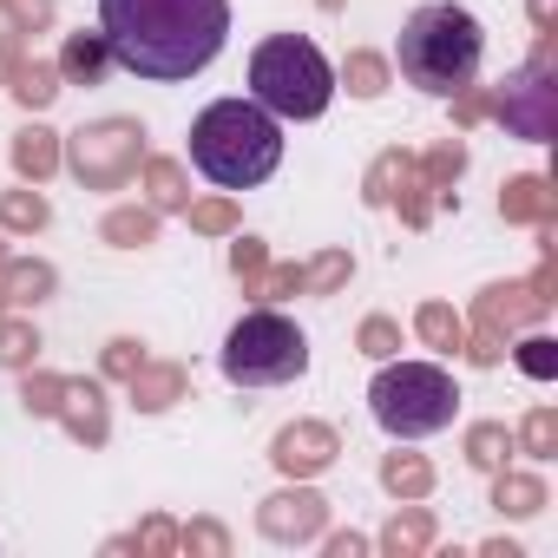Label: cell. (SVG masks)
Wrapping results in <instances>:
<instances>
[{"label": "cell", "mask_w": 558, "mask_h": 558, "mask_svg": "<svg viewBox=\"0 0 558 558\" xmlns=\"http://www.w3.org/2000/svg\"><path fill=\"white\" fill-rule=\"evenodd\" d=\"M145 191H151V210H184V171L171 158H145Z\"/></svg>", "instance_id": "ffe728a7"}, {"label": "cell", "mask_w": 558, "mask_h": 558, "mask_svg": "<svg viewBox=\"0 0 558 558\" xmlns=\"http://www.w3.org/2000/svg\"><path fill=\"white\" fill-rule=\"evenodd\" d=\"M499 125L519 132V138H551L558 132V86H551V40L538 47V60L493 99Z\"/></svg>", "instance_id": "ba28073f"}, {"label": "cell", "mask_w": 558, "mask_h": 558, "mask_svg": "<svg viewBox=\"0 0 558 558\" xmlns=\"http://www.w3.org/2000/svg\"><path fill=\"white\" fill-rule=\"evenodd\" d=\"M499 210H506L512 223H538V230H551V191H545V178H512L506 197H499Z\"/></svg>", "instance_id": "4fadbf2b"}, {"label": "cell", "mask_w": 558, "mask_h": 558, "mask_svg": "<svg viewBox=\"0 0 558 558\" xmlns=\"http://www.w3.org/2000/svg\"><path fill=\"white\" fill-rule=\"evenodd\" d=\"M99 34L112 66L178 86L223 53L230 0H99Z\"/></svg>", "instance_id": "6da1fadb"}, {"label": "cell", "mask_w": 558, "mask_h": 558, "mask_svg": "<svg viewBox=\"0 0 558 558\" xmlns=\"http://www.w3.org/2000/svg\"><path fill=\"white\" fill-rule=\"evenodd\" d=\"M414 329H421V342H427V349H440V355H453V349L466 342V323H460L447 303H427V310L414 316Z\"/></svg>", "instance_id": "ac0fdd59"}, {"label": "cell", "mask_w": 558, "mask_h": 558, "mask_svg": "<svg viewBox=\"0 0 558 558\" xmlns=\"http://www.w3.org/2000/svg\"><path fill=\"white\" fill-rule=\"evenodd\" d=\"M250 99L269 119H323L329 99H336V66L323 60L316 40L276 34L250 53Z\"/></svg>", "instance_id": "277c9868"}, {"label": "cell", "mask_w": 558, "mask_h": 558, "mask_svg": "<svg viewBox=\"0 0 558 558\" xmlns=\"http://www.w3.org/2000/svg\"><path fill=\"white\" fill-rule=\"evenodd\" d=\"M395 349H401V329H395L388 316H368V323H362V355H375V362H388Z\"/></svg>", "instance_id": "4dcf8cb0"}, {"label": "cell", "mask_w": 558, "mask_h": 558, "mask_svg": "<svg viewBox=\"0 0 558 558\" xmlns=\"http://www.w3.org/2000/svg\"><path fill=\"white\" fill-rule=\"evenodd\" d=\"M138 368H145V355H138V342H112V349H106V375H125V381H132Z\"/></svg>", "instance_id": "f35d334b"}, {"label": "cell", "mask_w": 558, "mask_h": 558, "mask_svg": "<svg viewBox=\"0 0 558 558\" xmlns=\"http://www.w3.org/2000/svg\"><path fill=\"white\" fill-rule=\"evenodd\" d=\"M519 368H525V375H538V381H551V375H558V342L525 336V342H519Z\"/></svg>", "instance_id": "f546056e"}, {"label": "cell", "mask_w": 558, "mask_h": 558, "mask_svg": "<svg viewBox=\"0 0 558 558\" xmlns=\"http://www.w3.org/2000/svg\"><path fill=\"white\" fill-rule=\"evenodd\" d=\"M191 165L217 191H250L283 165V125H276L256 99H217L191 125Z\"/></svg>", "instance_id": "7a4b0ae2"}, {"label": "cell", "mask_w": 558, "mask_h": 558, "mask_svg": "<svg viewBox=\"0 0 558 558\" xmlns=\"http://www.w3.org/2000/svg\"><path fill=\"white\" fill-rule=\"evenodd\" d=\"M401 171H408V158H401V151H388V158L368 171V204H388V197H395V184H401Z\"/></svg>", "instance_id": "d6a6232c"}, {"label": "cell", "mask_w": 558, "mask_h": 558, "mask_svg": "<svg viewBox=\"0 0 558 558\" xmlns=\"http://www.w3.org/2000/svg\"><path fill=\"white\" fill-rule=\"evenodd\" d=\"M342 283H349V256H342V250H329V256H316V263L303 269V290H323V296H329V290H342Z\"/></svg>", "instance_id": "83f0119b"}, {"label": "cell", "mask_w": 558, "mask_h": 558, "mask_svg": "<svg viewBox=\"0 0 558 558\" xmlns=\"http://www.w3.org/2000/svg\"><path fill=\"white\" fill-rule=\"evenodd\" d=\"M178 395H184V368H178V362H165V368H138V375H132V401L151 408V414L171 408Z\"/></svg>", "instance_id": "2e32d148"}, {"label": "cell", "mask_w": 558, "mask_h": 558, "mask_svg": "<svg viewBox=\"0 0 558 558\" xmlns=\"http://www.w3.org/2000/svg\"><path fill=\"white\" fill-rule=\"evenodd\" d=\"M551 14H558V0H532V21L538 27H551Z\"/></svg>", "instance_id": "60d3db41"}, {"label": "cell", "mask_w": 558, "mask_h": 558, "mask_svg": "<svg viewBox=\"0 0 558 558\" xmlns=\"http://www.w3.org/2000/svg\"><path fill=\"white\" fill-rule=\"evenodd\" d=\"M34 349H40V342H34L27 323H8V316H0V362H8V368H27Z\"/></svg>", "instance_id": "f1b7e54d"}, {"label": "cell", "mask_w": 558, "mask_h": 558, "mask_svg": "<svg viewBox=\"0 0 558 558\" xmlns=\"http://www.w3.org/2000/svg\"><path fill=\"white\" fill-rule=\"evenodd\" d=\"M151 230H158V210H151V204H145V210H112V217H106V243H119V250L151 243Z\"/></svg>", "instance_id": "7402d4cb"}, {"label": "cell", "mask_w": 558, "mask_h": 558, "mask_svg": "<svg viewBox=\"0 0 558 558\" xmlns=\"http://www.w3.org/2000/svg\"><path fill=\"white\" fill-rule=\"evenodd\" d=\"M269 460L283 466V473H323V466L336 460V434H329L323 421H296V427H283V434H276Z\"/></svg>", "instance_id": "30bf717a"}, {"label": "cell", "mask_w": 558, "mask_h": 558, "mask_svg": "<svg viewBox=\"0 0 558 558\" xmlns=\"http://www.w3.org/2000/svg\"><path fill=\"white\" fill-rule=\"evenodd\" d=\"M47 223V197L40 191H8L0 197V230H40Z\"/></svg>", "instance_id": "cb8c5ba5"}, {"label": "cell", "mask_w": 558, "mask_h": 558, "mask_svg": "<svg viewBox=\"0 0 558 558\" xmlns=\"http://www.w3.org/2000/svg\"><path fill=\"white\" fill-rule=\"evenodd\" d=\"M381 480H388V493H401V499H427V493H434V466H427L421 453H388Z\"/></svg>", "instance_id": "e0dca14e"}, {"label": "cell", "mask_w": 558, "mask_h": 558, "mask_svg": "<svg viewBox=\"0 0 558 558\" xmlns=\"http://www.w3.org/2000/svg\"><path fill=\"white\" fill-rule=\"evenodd\" d=\"M480 53H486V34L466 8H453V0H434V8L408 14L401 27V47H395V66L408 86L434 93V99H453L460 86H473L480 73Z\"/></svg>", "instance_id": "3957f363"}, {"label": "cell", "mask_w": 558, "mask_h": 558, "mask_svg": "<svg viewBox=\"0 0 558 558\" xmlns=\"http://www.w3.org/2000/svg\"><path fill=\"white\" fill-rule=\"evenodd\" d=\"M53 93H60V73H53V66H40V60H21V66H14V99H21V106L40 112V106H53Z\"/></svg>", "instance_id": "d6986e66"}, {"label": "cell", "mask_w": 558, "mask_h": 558, "mask_svg": "<svg viewBox=\"0 0 558 558\" xmlns=\"http://www.w3.org/2000/svg\"><path fill=\"white\" fill-rule=\"evenodd\" d=\"M47 290H53V269H47V263H0V303L27 310V303H40Z\"/></svg>", "instance_id": "5bb4252c"}, {"label": "cell", "mask_w": 558, "mask_h": 558, "mask_svg": "<svg viewBox=\"0 0 558 558\" xmlns=\"http://www.w3.org/2000/svg\"><path fill=\"white\" fill-rule=\"evenodd\" d=\"M60 388H66V375H34L27 381V414H60Z\"/></svg>", "instance_id": "836d02e7"}, {"label": "cell", "mask_w": 558, "mask_h": 558, "mask_svg": "<svg viewBox=\"0 0 558 558\" xmlns=\"http://www.w3.org/2000/svg\"><path fill=\"white\" fill-rule=\"evenodd\" d=\"M184 545H204V551H223V532H217V525H191V532H184Z\"/></svg>", "instance_id": "ab89813d"}, {"label": "cell", "mask_w": 558, "mask_h": 558, "mask_svg": "<svg viewBox=\"0 0 558 558\" xmlns=\"http://www.w3.org/2000/svg\"><path fill=\"white\" fill-rule=\"evenodd\" d=\"M303 368H310V336L276 310H250L223 336V375L236 388H276V381H296Z\"/></svg>", "instance_id": "8992f818"}, {"label": "cell", "mask_w": 558, "mask_h": 558, "mask_svg": "<svg viewBox=\"0 0 558 558\" xmlns=\"http://www.w3.org/2000/svg\"><path fill=\"white\" fill-rule=\"evenodd\" d=\"M14 171H21V178H34V184H40V178H53V171H60V138H53V132H40V125H34V132H21V138H14Z\"/></svg>", "instance_id": "9a60e30c"}, {"label": "cell", "mask_w": 558, "mask_h": 558, "mask_svg": "<svg viewBox=\"0 0 558 558\" xmlns=\"http://www.w3.org/2000/svg\"><path fill=\"white\" fill-rule=\"evenodd\" d=\"M427 538H434V525H427V512H421V506H414L408 519H395V525L381 532V545H388V551H421Z\"/></svg>", "instance_id": "4316f807"}, {"label": "cell", "mask_w": 558, "mask_h": 558, "mask_svg": "<svg viewBox=\"0 0 558 558\" xmlns=\"http://www.w3.org/2000/svg\"><path fill=\"white\" fill-rule=\"evenodd\" d=\"M290 290H303V269H290V263L283 269H263L256 283H250V296H290Z\"/></svg>", "instance_id": "8d00e7d4"}, {"label": "cell", "mask_w": 558, "mask_h": 558, "mask_svg": "<svg viewBox=\"0 0 558 558\" xmlns=\"http://www.w3.org/2000/svg\"><path fill=\"white\" fill-rule=\"evenodd\" d=\"M323 519H329V506H323V493H310V486L276 493V499H263V512H256L263 538H276V545H303V538H316Z\"/></svg>", "instance_id": "9c48e42d"}, {"label": "cell", "mask_w": 558, "mask_h": 558, "mask_svg": "<svg viewBox=\"0 0 558 558\" xmlns=\"http://www.w3.org/2000/svg\"><path fill=\"white\" fill-rule=\"evenodd\" d=\"M191 230H236V204H230V197L191 204Z\"/></svg>", "instance_id": "d590c367"}, {"label": "cell", "mask_w": 558, "mask_h": 558, "mask_svg": "<svg viewBox=\"0 0 558 558\" xmlns=\"http://www.w3.org/2000/svg\"><path fill=\"white\" fill-rule=\"evenodd\" d=\"M323 8H342V0H323Z\"/></svg>", "instance_id": "b9f144b4"}, {"label": "cell", "mask_w": 558, "mask_h": 558, "mask_svg": "<svg viewBox=\"0 0 558 558\" xmlns=\"http://www.w3.org/2000/svg\"><path fill=\"white\" fill-rule=\"evenodd\" d=\"M506 447H512V440H506V427H499V421H486V427H473V434H466V460H473V466H499V460H506Z\"/></svg>", "instance_id": "484cf974"}, {"label": "cell", "mask_w": 558, "mask_h": 558, "mask_svg": "<svg viewBox=\"0 0 558 558\" xmlns=\"http://www.w3.org/2000/svg\"><path fill=\"white\" fill-rule=\"evenodd\" d=\"M349 93L355 99H381L388 93V60H375V53H349Z\"/></svg>", "instance_id": "d4e9b609"}, {"label": "cell", "mask_w": 558, "mask_h": 558, "mask_svg": "<svg viewBox=\"0 0 558 558\" xmlns=\"http://www.w3.org/2000/svg\"><path fill=\"white\" fill-rule=\"evenodd\" d=\"M8 8V27L14 34H27V27H47L53 21V0H0Z\"/></svg>", "instance_id": "e575fe53"}, {"label": "cell", "mask_w": 558, "mask_h": 558, "mask_svg": "<svg viewBox=\"0 0 558 558\" xmlns=\"http://www.w3.org/2000/svg\"><path fill=\"white\" fill-rule=\"evenodd\" d=\"M60 73H66L73 86H99V80L112 73V47H106V34H73V40L60 47Z\"/></svg>", "instance_id": "8fae6325"}, {"label": "cell", "mask_w": 558, "mask_h": 558, "mask_svg": "<svg viewBox=\"0 0 558 558\" xmlns=\"http://www.w3.org/2000/svg\"><path fill=\"white\" fill-rule=\"evenodd\" d=\"M368 408H375V421H381L395 440H427V434L453 427L460 388H453V375L434 368V362H388V368L375 375V388H368Z\"/></svg>", "instance_id": "5b68a950"}, {"label": "cell", "mask_w": 558, "mask_h": 558, "mask_svg": "<svg viewBox=\"0 0 558 558\" xmlns=\"http://www.w3.org/2000/svg\"><path fill=\"white\" fill-rule=\"evenodd\" d=\"M230 269L243 276V283H256V276L269 269V263H263V243H256V236H236V250H230Z\"/></svg>", "instance_id": "74e56055"}, {"label": "cell", "mask_w": 558, "mask_h": 558, "mask_svg": "<svg viewBox=\"0 0 558 558\" xmlns=\"http://www.w3.org/2000/svg\"><path fill=\"white\" fill-rule=\"evenodd\" d=\"M60 414H66V427L80 440H106V395H99V381H66L60 388Z\"/></svg>", "instance_id": "7c38bea8"}, {"label": "cell", "mask_w": 558, "mask_h": 558, "mask_svg": "<svg viewBox=\"0 0 558 558\" xmlns=\"http://www.w3.org/2000/svg\"><path fill=\"white\" fill-rule=\"evenodd\" d=\"M493 506H499V512H538V506H545V486H538V480H525V473H499Z\"/></svg>", "instance_id": "603a6c76"}, {"label": "cell", "mask_w": 558, "mask_h": 558, "mask_svg": "<svg viewBox=\"0 0 558 558\" xmlns=\"http://www.w3.org/2000/svg\"><path fill=\"white\" fill-rule=\"evenodd\" d=\"M460 171H466V145H460V138H447V145H434V151H427V165H421V184L447 197V184H453Z\"/></svg>", "instance_id": "44dd1931"}, {"label": "cell", "mask_w": 558, "mask_h": 558, "mask_svg": "<svg viewBox=\"0 0 558 558\" xmlns=\"http://www.w3.org/2000/svg\"><path fill=\"white\" fill-rule=\"evenodd\" d=\"M66 165L80 171V184L86 191H119L138 165H145V132L132 125V119H106V125H86V132H73V145H66Z\"/></svg>", "instance_id": "52a82bcc"}, {"label": "cell", "mask_w": 558, "mask_h": 558, "mask_svg": "<svg viewBox=\"0 0 558 558\" xmlns=\"http://www.w3.org/2000/svg\"><path fill=\"white\" fill-rule=\"evenodd\" d=\"M551 447H558V414L538 408V414L525 421V453H532V460H551Z\"/></svg>", "instance_id": "1f68e13d"}]
</instances>
